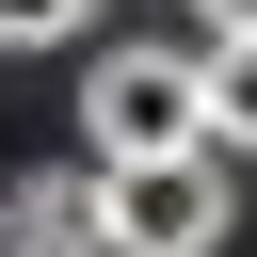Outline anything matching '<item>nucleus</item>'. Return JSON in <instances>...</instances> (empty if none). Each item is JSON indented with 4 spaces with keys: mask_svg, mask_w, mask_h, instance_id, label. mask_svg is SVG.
<instances>
[{
    "mask_svg": "<svg viewBox=\"0 0 257 257\" xmlns=\"http://www.w3.org/2000/svg\"><path fill=\"white\" fill-rule=\"evenodd\" d=\"M80 145H96V161H177V145H209V48H161V32L96 48V64H80Z\"/></svg>",
    "mask_w": 257,
    "mask_h": 257,
    "instance_id": "obj_1",
    "label": "nucleus"
},
{
    "mask_svg": "<svg viewBox=\"0 0 257 257\" xmlns=\"http://www.w3.org/2000/svg\"><path fill=\"white\" fill-rule=\"evenodd\" d=\"M96 225H112V257H225L241 177H225V145H177V161H96Z\"/></svg>",
    "mask_w": 257,
    "mask_h": 257,
    "instance_id": "obj_2",
    "label": "nucleus"
},
{
    "mask_svg": "<svg viewBox=\"0 0 257 257\" xmlns=\"http://www.w3.org/2000/svg\"><path fill=\"white\" fill-rule=\"evenodd\" d=\"M0 257H112V225H96V161L16 177V193H0Z\"/></svg>",
    "mask_w": 257,
    "mask_h": 257,
    "instance_id": "obj_3",
    "label": "nucleus"
},
{
    "mask_svg": "<svg viewBox=\"0 0 257 257\" xmlns=\"http://www.w3.org/2000/svg\"><path fill=\"white\" fill-rule=\"evenodd\" d=\"M209 145H257V32H209Z\"/></svg>",
    "mask_w": 257,
    "mask_h": 257,
    "instance_id": "obj_4",
    "label": "nucleus"
},
{
    "mask_svg": "<svg viewBox=\"0 0 257 257\" xmlns=\"http://www.w3.org/2000/svg\"><path fill=\"white\" fill-rule=\"evenodd\" d=\"M80 16H96V0H0V48H16V64H32V48H64V32H80Z\"/></svg>",
    "mask_w": 257,
    "mask_h": 257,
    "instance_id": "obj_5",
    "label": "nucleus"
},
{
    "mask_svg": "<svg viewBox=\"0 0 257 257\" xmlns=\"http://www.w3.org/2000/svg\"><path fill=\"white\" fill-rule=\"evenodd\" d=\"M193 16H209V32H257V0H193Z\"/></svg>",
    "mask_w": 257,
    "mask_h": 257,
    "instance_id": "obj_6",
    "label": "nucleus"
}]
</instances>
